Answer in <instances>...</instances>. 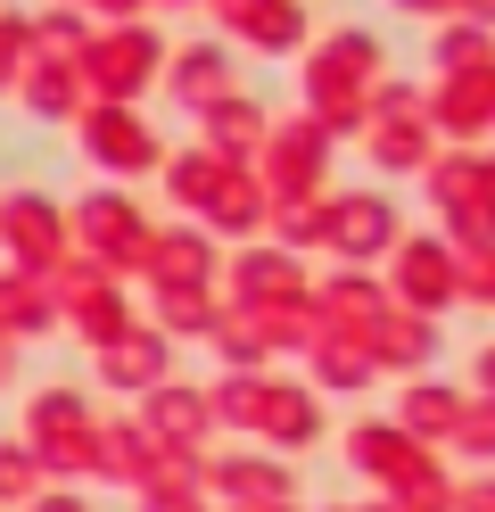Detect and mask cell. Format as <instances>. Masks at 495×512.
Wrapping results in <instances>:
<instances>
[{
    "label": "cell",
    "mask_w": 495,
    "mask_h": 512,
    "mask_svg": "<svg viewBox=\"0 0 495 512\" xmlns=\"http://www.w3.org/2000/svg\"><path fill=\"white\" fill-rule=\"evenodd\" d=\"M454 273H462V256L438 240V232H421V240H396L388 248V306H405V314H429L438 323L454 298Z\"/></svg>",
    "instance_id": "6da1fadb"
},
{
    "label": "cell",
    "mask_w": 495,
    "mask_h": 512,
    "mask_svg": "<svg viewBox=\"0 0 495 512\" xmlns=\"http://www.w3.org/2000/svg\"><path fill=\"white\" fill-rule=\"evenodd\" d=\"M421 116H429V133H438L446 149H479L495 133V75L471 67V75H438L421 91Z\"/></svg>",
    "instance_id": "7a4b0ae2"
},
{
    "label": "cell",
    "mask_w": 495,
    "mask_h": 512,
    "mask_svg": "<svg viewBox=\"0 0 495 512\" xmlns=\"http://www.w3.org/2000/svg\"><path fill=\"white\" fill-rule=\"evenodd\" d=\"M396 240H405V223H396V207L380 190H347V199L330 207V248H339L347 265H380Z\"/></svg>",
    "instance_id": "3957f363"
},
{
    "label": "cell",
    "mask_w": 495,
    "mask_h": 512,
    "mask_svg": "<svg viewBox=\"0 0 495 512\" xmlns=\"http://www.w3.org/2000/svg\"><path fill=\"white\" fill-rule=\"evenodd\" d=\"M438 323H429V314H405V306H388L372 331H363V356L372 364H388V372H421L429 356H438Z\"/></svg>",
    "instance_id": "277c9868"
},
{
    "label": "cell",
    "mask_w": 495,
    "mask_h": 512,
    "mask_svg": "<svg viewBox=\"0 0 495 512\" xmlns=\"http://www.w3.org/2000/svg\"><path fill=\"white\" fill-rule=\"evenodd\" d=\"M363 133H372V166H380V174H421L429 157L446 149L438 133H429L421 108H413V116H363Z\"/></svg>",
    "instance_id": "5b68a950"
},
{
    "label": "cell",
    "mask_w": 495,
    "mask_h": 512,
    "mask_svg": "<svg viewBox=\"0 0 495 512\" xmlns=\"http://www.w3.org/2000/svg\"><path fill=\"white\" fill-rule=\"evenodd\" d=\"M380 314H388V281H372V273H339V281H330V290H322V323H339L347 339H363V331H372L380 323Z\"/></svg>",
    "instance_id": "8992f818"
},
{
    "label": "cell",
    "mask_w": 495,
    "mask_h": 512,
    "mask_svg": "<svg viewBox=\"0 0 495 512\" xmlns=\"http://www.w3.org/2000/svg\"><path fill=\"white\" fill-rule=\"evenodd\" d=\"M306 91H314V124H322V133H355V124L372 116V100H363V91H372V83H355V75H339V67H330V58H314V75H306Z\"/></svg>",
    "instance_id": "52a82bcc"
},
{
    "label": "cell",
    "mask_w": 495,
    "mask_h": 512,
    "mask_svg": "<svg viewBox=\"0 0 495 512\" xmlns=\"http://www.w3.org/2000/svg\"><path fill=\"white\" fill-rule=\"evenodd\" d=\"M462 389H446V380H421V389H405V430L413 438H454V422H462Z\"/></svg>",
    "instance_id": "ba28073f"
},
{
    "label": "cell",
    "mask_w": 495,
    "mask_h": 512,
    "mask_svg": "<svg viewBox=\"0 0 495 512\" xmlns=\"http://www.w3.org/2000/svg\"><path fill=\"white\" fill-rule=\"evenodd\" d=\"M487 50H495V34L487 25H471V17H438V75H471V67H487Z\"/></svg>",
    "instance_id": "9c48e42d"
},
{
    "label": "cell",
    "mask_w": 495,
    "mask_h": 512,
    "mask_svg": "<svg viewBox=\"0 0 495 512\" xmlns=\"http://www.w3.org/2000/svg\"><path fill=\"white\" fill-rule=\"evenodd\" d=\"M322 124H289V133H281V157H273V182L289 190V199H297V190H306L314 174H322Z\"/></svg>",
    "instance_id": "30bf717a"
},
{
    "label": "cell",
    "mask_w": 495,
    "mask_h": 512,
    "mask_svg": "<svg viewBox=\"0 0 495 512\" xmlns=\"http://www.w3.org/2000/svg\"><path fill=\"white\" fill-rule=\"evenodd\" d=\"M438 240H446L454 256H479V248H495V207H446Z\"/></svg>",
    "instance_id": "8fae6325"
},
{
    "label": "cell",
    "mask_w": 495,
    "mask_h": 512,
    "mask_svg": "<svg viewBox=\"0 0 495 512\" xmlns=\"http://www.w3.org/2000/svg\"><path fill=\"white\" fill-rule=\"evenodd\" d=\"M322 380L330 389H363V380H372V356H363V339H322Z\"/></svg>",
    "instance_id": "7c38bea8"
},
{
    "label": "cell",
    "mask_w": 495,
    "mask_h": 512,
    "mask_svg": "<svg viewBox=\"0 0 495 512\" xmlns=\"http://www.w3.org/2000/svg\"><path fill=\"white\" fill-rule=\"evenodd\" d=\"M240 25H248L256 42H273V50H289L297 34H306V25H297V9H289V0H248V17H240Z\"/></svg>",
    "instance_id": "4fadbf2b"
},
{
    "label": "cell",
    "mask_w": 495,
    "mask_h": 512,
    "mask_svg": "<svg viewBox=\"0 0 495 512\" xmlns=\"http://www.w3.org/2000/svg\"><path fill=\"white\" fill-rule=\"evenodd\" d=\"M322 58L339 75H355V83H380V42L372 34H339V42H322Z\"/></svg>",
    "instance_id": "5bb4252c"
},
{
    "label": "cell",
    "mask_w": 495,
    "mask_h": 512,
    "mask_svg": "<svg viewBox=\"0 0 495 512\" xmlns=\"http://www.w3.org/2000/svg\"><path fill=\"white\" fill-rule=\"evenodd\" d=\"M454 298H471V306H495V248L462 256V273H454Z\"/></svg>",
    "instance_id": "9a60e30c"
},
{
    "label": "cell",
    "mask_w": 495,
    "mask_h": 512,
    "mask_svg": "<svg viewBox=\"0 0 495 512\" xmlns=\"http://www.w3.org/2000/svg\"><path fill=\"white\" fill-rule=\"evenodd\" d=\"M248 290H264V298L297 306V265H281V256H256V265H248Z\"/></svg>",
    "instance_id": "2e32d148"
},
{
    "label": "cell",
    "mask_w": 495,
    "mask_h": 512,
    "mask_svg": "<svg viewBox=\"0 0 495 512\" xmlns=\"http://www.w3.org/2000/svg\"><path fill=\"white\" fill-rule=\"evenodd\" d=\"M454 438L471 446V455H495V397H479V405H462V422H454Z\"/></svg>",
    "instance_id": "e0dca14e"
},
{
    "label": "cell",
    "mask_w": 495,
    "mask_h": 512,
    "mask_svg": "<svg viewBox=\"0 0 495 512\" xmlns=\"http://www.w3.org/2000/svg\"><path fill=\"white\" fill-rule=\"evenodd\" d=\"M281 232H289V240H330V207H306V199H297V207L281 215Z\"/></svg>",
    "instance_id": "ac0fdd59"
},
{
    "label": "cell",
    "mask_w": 495,
    "mask_h": 512,
    "mask_svg": "<svg viewBox=\"0 0 495 512\" xmlns=\"http://www.w3.org/2000/svg\"><path fill=\"white\" fill-rule=\"evenodd\" d=\"M396 9H413V17H462V0H396Z\"/></svg>",
    "instance_id": "d6986e66"
},
{
    "label": "cell",
    "mask_w": 495,
    "mask_h": 512,
    "mask_svg": "<svg viewBox=\"0 0 495 512\" xmlns=\"http://www.w3.org/2000/svg\"><path fill=\"white\" fill-rule=\"evenodd\" d=\"M462 512H495V479H471V496H462Z\"/></svg>",
    "instance_id": "ffe728a7"
},
{
    "label": "cell",
    "mask_w": 495,
    "mask_h": 512,
    "mask_svg": "<svg viewBox=\"0 0 495 512\" xmlns=\"http://www.w3.org/2000/svg\"><path fill=\"white\" fill-rule=\"evenodd\" d=\"M462 17H471V25H487V34H495V0H462Z\"/></svg>",
    "instance_id": "44dd1931"
},
{
    "label": "cell",
    "mask_w": 495,
    "mask_h": 512,
    "mask_svg": "<svg viewBox=\"0 0 495 512\" xmlns=\"http://www.w3.org/2000/svg\"><path fill=\"white\" fill-rule=\"evenodd\" d=\"M479 397H495V347H479Z\"/></svg>",
    "instance_id": "7402d4cb"
},
{
    "label": "cell",
    "mask_w": 495,
    "mask_h": 512,
    "mask_svg": "<svg viewBox=\"0 0 495 512\" xmlns=\"http://www.w3.org/2000/svg\"><path fill=\"white\" fill-rule=\"evenodd\" d=\"M487 75H495V50H487Z\"/></svg>",
    "instance_id": "603a6c76"
},
{
    "label": "cell",
    "mask_w": 495,
    "mask_h": 512,
    "mask_svg": "<svg viewBox=\"0 0 495 512\" xmlns=\"http://www.w3.org/2000/svg\"><path fill=\"white\" fill-rule=\"evenodd\" d=\"M487 141H495V133H487Z\"/></svg>",
    "instance_id": "cb8c5ba5"
}]
</instances>
